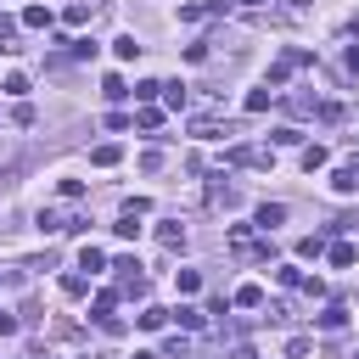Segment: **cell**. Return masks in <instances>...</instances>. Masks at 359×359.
Listing matches in <instances>:
<instances>
[{"label": "cell", "instance_id": "1", "mask_svg": "<svg viewBox=\"0 0 359 359\" xmlns=\"http://www.w3.org/2000/svg\"><path fill=\"white\" fill-rule=\"evenodd\" d=\"M224 241H230V252H236V258H247V264H264V258H269V241H258V236H252V224H230V230H224Z\"/></svg>", "mask_w": 359, "mask_h": 359}, {"label": "cell", "instance_id": "2", "mask_svg": "<svg viewBox=\"0 0 359 359\" xmlns=\"http://www.w3.org/2000/svg\"><path fill=\"white\" fill-rule=\"evenodd\" d=\"M208 17H224V0H185L180 6V22H208Z\"/></svg>", "mask_w": 359, "mask_h": 359}, {"label": "cell", "instance_id": "3", "mask_svg": "<svg viewBox=\"0 0 359 359\" xmlns=\"http://www.w3.org/2000/svg\"><path fill=\"white\" fill-rule=\"evenodd\" d=\"M331 191H337V196H359V157L342 163V168L331 174Z\"/></svg>", "mask_w": 359, "mask_h": 359}, {"label": "cell", "instance_id": "4", "mask_svg": "<svg viewBox=\"0 0 359 359\" xmlns=\"http://www.w3.org/2000/svg\"><path fill=\"white\" fill-rule=\"evenodd\" d=\"M157 247H163V252H185V224H180V219L157 224Z\"/></svg>", "mask_w": 359, "mask_h": 359}, {"label": "cell", "instance_id": "5", "mask_svg": "<svg viewBox=\"0 0 359 359\" xmlns=\"http://www.w3.org/2000/svg\"><path fill=\"white\" fill-rule=\"evenodd\" d=\"M331 241H337L331 230H314V236H303V241H297V258H325V247H331Z\"/></svg>", "mask_w": 359, "mask_h": 359}, {"label": "cell", "instance_id": "6", "mask_svg": "<svg viewBox=\"0 0 359 359\" xmlns=\"http://www.w3.org/2000/svg\"><path fill=\"white\" fill-rule=\"evenodd\" d=\"M353 258H359L353 241H331V247H325V264H331V269H353Z\"/></svg>", "mask_w": 359, "mask_h": 359}, {"label": "cell", "instance_id": "7", "mask_svg": "<svg viewBox=\"0 0 359 359\" xmlns=\"http://www.w3.org/2000/svg\"><path fill=\"white\" fill-rule=\"evenodd\" d=\"M314 325H320V331H342V325H348V309H342V303H325V309L314 314Z\"/></svg>", "mask_w": 359, "mask_h": 359}, {"label": "cell", "instance_id": "8", "mask_svg": "<svg viewBox=\"0 0 359 359\" xmlns=\"http://www.w3.org/2000/svg\"><path fill=\"white\" fill-rule=\"evenodd\" d=\"M73 224V213H62V208H39V230H50V236H62Z\"/></svg>", "mask_w": 359, "mask_h": 359}, {"label": "cell", "instance_id": "9", "mask_svg": "<svg viewBox=\"0 0 359 359\" xmlns=\"http://www.w3.org/2000/svg\"><path fill=\"white\" fill-rule=\"evenodd\" d=\"M275 224H286V202H264V208H258V230L269 236Z\"/></svg>", "mask_w": 359, "mask_h": 359}, {"label": "cell", "instance_id": "10", "mask_svg": "<svg viewBox=\"0 0 359 359\" xmlns=\"http://www.w3.org/2000/svg\"><path fill=\"white\" fill-rule=\"evenodd\" d=\"M135 325H140V331H163V325H168V309H157V303H146V309L135 314Z\"/></svg>", "mask_w": 359, "mask_h": 359}, {"label": "cell", "instance_id": "11", "mask_svg": "<svg viewBox=\"0 0 359 359\" xmlns=\"http://www.w3.org/2000/svg\"><path fill=\"white\" fill-rule=\"evenodd\" d=\"M118 157H123V146H118V140H101V146L90 151V163H95V168H112Z\"/></svg>", "mask_w": 359, "mask_h": 359}, {"label": "cell", "instance_id": "12", "mask_svg": "<svg viewBox=\"0 0 359 359\" xmlns=\"http://www.w3.org/2000/svg\"><path fill=\"white\" fill-rule=\"evenodd\" d=\"M112 56H118V62H135V56H140V39H135V34H118V39H112Z\"/></svg>", "mask_w": 359, "mask_h": 359}, {"label": "cell", "instance_id": "13", "mask_svg": "<svg viewBox=\"0 0 359 359\" xmlns=\"http://www.w3.org/2000/svg\"><path fill=\"white\" fill-rule=\"evenodd\" d=\"M174 320H180L185 331H202V325H208V314H202V309H191V303H180V309H174Z\"/></svg>", "mask_w": 359, "mask_h": 359}, {"label": "cell", "instance_id": "14", "mask_svg": "<svg viewBox=\"0 0 359 359\" xmlns=\"http://www.w3.org/2000/svg\"><path fill=\"white\" fill-rule=\"evenodd\" d=\"M90 17H95V0H73V6H67V22H73V28H84Z\"/></svg>", "mask_w": 359, "mask_h": 359}, {"label": "cell", "instance_id": "15", "mask_svg": "<svg viewBox=\"0 0 359 359\" xmlns=\"http://www.w3.org/2000/svg\"><path fill=\"white\" fill-rule=\"evenodd\" d=\"M325 163H331V151H325L320 140H314V146H303V168H309V174H314V168H325Z\"/></svg>", "mask_w": 359, "mask_h": 359}, {"label": "cell", "instance_id": "16", "mask_svg": "<svg viewBox=\"0 0 359 359\" xmlns=\"http://www.w3.org/2000/svg\"><path fill=\"white\" fill-rule=\"evenodd\" d=\"M62 292H67V297H84V292H90V275H84V269L62 275Z\"/></svg>", "mask_w": 359, "mask_h": 359}, {"label": "cell", "instance_id": "17", "mask_svg": "<svg viewBox=\"0 0 359 359\" xmlns=\"http://www.w3.org/2000/svg\"><path fill=\"white\" fill-rule=\"evenodd\" d=\"M230 303H241V309H264V292L247 280V286H236V297H230Z\"/></svg>", "mask_w": 359, "mask_h": 359}, {"label": "cell", "instance_id": "18", "mask_svg": "<svg viewBox=\"0 0 359 359\" xmlns=\"http://www.w3.org/2000/svg\"><path fill=\"white\" fill-rule=\"evenodd\" d=\"M112 303H118V292H95V309H90V320H112Z\"/></svg>", "mask_w": 359, "mask_h": 359}, {"label": "cell", "instance_id": "19", "mask_svg": "<svg viewBox=\"0 0 359 359\" xmlns=\"http://www.w3.org/2000/svg\"><path fill=\"white\" fill-rule=\"evenodd\" d=\"M22 28H50V11L45 6H22Z\"/></svg>", "mask_w": 359, "mask_h": 359}, {"label": "cell", "instance_id": "20", "mask_svg": "<svg viewBox=\"0 0 359 359\" xmlns=\"http://www.w3.org/2000/svg\"><path fill=\"white\" fill-rule=\"evenodd\" d=\"M101 95H107V101H123V95H129V84H123L118 73H107V79H101Z\"/></svg>", "mask_w": 359, "mask_h": 359}, {"label": "cell", "instance_id": "21", "mask_svg": "<svg viewBox=\"0 0 359 359\" xmlns=\"http://www.w3.org/2000/svg\"><path fill=\"white\" fill-rule=\"evenodd\" d=\"M269 101H275L269 84H264V90H247V112H269Z\"/></svg>", "mask_w": 359, "mask_h": 359}, {"label": "cell", "instance_id": "22", "mask_svg": "<svg viewBox=\"0 0 359 359\" xmlns=\"http://www.w3.org/2000/svg\"><path fill=\"white\" fill-rule=\"evenodd\" d=\"M79 269H90V275H101V269H107V258H101V247H84V252H79Z\"/></svg>", "mask_w": 359, "mask_h": 359}, {"label": "cell", "instance_id": "23", "mask_svg": "<svg viewBox=\"0 0 359 359\" xmlns=\"http://www.w3.org/2000/svg\"><path fill=\"white\" fill-rule=\"evenodd\" d=\"M275 280H280V286H303V280H309V275H303V269H297V264H275Z\"/></svg>", "mask_w": 359, "mask_h": 359}, {"label": "cell", "instance_id": "24", "mask_svg": "<svg viewBox=\"0 0 359 359\" xmlns=\"http://www.w3.org/2000/svg\"><path fill=\"white\" fill-rule=\"evenodd\" d=\"M157 123H163V112H157V107H140V112H135V129H146V135H151Z\"/></svg>", "mask_w": 359, "mask_h": 359}, {"label": "cell", "instance_id": "25", "mask_svg": "<svg viewBox=\"0 0 359 359\" xmlns=\"http://www.w3.org/2000/svg\"><path fill=\"white\" fill-rule=\"evenodd\" d=\"M191 135H202V140H213V135H219V118H208V112H202V118H191Z\"/></svg>", "mask_w": 359, "mask_h": 359}, {"label": "cell", "instance_id": "26", "mask_svg": "<svg viewBox=\"0 0 359 359\" xmlns=\"http://www.w3.org/2000/svg\"><path fill=\"white\" fill-rule=\"evenodd\" d=\"M174 286H180V292H185V297H191V292H196V286H202V275H196V269H174Z\"/></svg>", "mask_w": 359, "mask_h": 359}, {"label": "cell", "instance_id": "27", "mask_svg": "<svg viewBox=\"0 0 359 359\" xmlns=\"http://www.w3.org/2000/svg\"><path fill=\"white\" fill-rule=\"evenodd\" d=\"M163 359H191V342H185V337H168V342H163Z\"/></svg>", "mask_w": 359, "mask_h": 359}, {"label": "cell", "instance_id": "28", "mask_svg": "<svg viewBox=\"0 0 359 359\" xmlns=\"http://www.w3.org/2000/svg\"><path fill=\"white\" fill-rule=\"evenodd\" d=\"M67 56H79V62H90V56H95V39H67Z\"/></svg>", "mask_w": 359, "mask_h": 359}, {"label": "cell", "instance_id": "29", "mask_svg": "<svg viewBox=\"0 0 359 359\" xmlns=\"http://www.w3.org/2000/svg\"><path fill=\"white\" fill-rule=\"evenodd\" d=\"M0 90H6V95H28V73H6Z\"/></svg>", "mask_w": 359, "mask_h": 359}, {"label": "cell", "instance_id": "30", "mask_svg": "<svg viewBox=\"0 0 359 359\" xmlns=\"http://www.w3.org/2000/svg\"><path fill=\"white\" fill-rule=\"evenodd\" d=\"M157 95H163L157 79H140V84H135V101H157Z\"/></svg>", "mask_w": 359, "mask_h": 359}, {"label": "cell", "instance_id": "31", "mask_svg": "<svg viewBox=\"0 0 359 359\" xmlns=\"http://www.w3.org/2000/svg\"><path fill=\"white\" fill-rule=\"evenodd\" d=\"M163 107L180 112V107H185V84H163Z\"/></svg>", "mask_w": 359, "mask_h": 359}, {"label": "cell", "instance_id": "32", "mask_svg": "<svg viewBox=\"0 0 359 359\" xmlns=\"http://www.w3.org/2000/svg\"><path fill=\"white\" fill-rule=\"evenodd\" d=\"M269 140H275V146H297V140H303V129H292V123H280V129H275Z\"/></svg>", "mask_w": 359, "mask_h": 359}, {"label": "cell", "instance_id": "33", "mask_svg": "<svg viewBox=\"0 0 359 359\" xmlns=\"http://www.w3.org/2000/svg\"><path fill=\"white\" fill-rule=\"evenodd\" d=\"M112 230H118L123 241H135V236H140V224H135V213H118V224H112Z\"/></svg>", "mask_w": 359, "mask_h": 359}, {"label": "cell", "instance_id": "34", "mask_svg": "<svg viewBox=\"0 0 359 359\" xmlns=\"http://www.w3.org/2000/svg\"><path fill=\"white\" fill-rule=\"evenodd\" d=\"M123 213H135V219H146V213H151V202H146V196H123Z\"/></svg>", "mask_w": 359, "mask_h": 359}, {"label": "cell", "instance_id": "35", "mask_svg": "<svg viewBox=\"0 0 359 359\" xmlns=\"http://www.w3.org/2000/svg\"><path fill=\"white\" fill-rule=\"evenodd\" d=\"M11 34H17V22L0 11V50H17V45H11Z\"/></svg>", "mask_w": 359, "mask_h": 359}, {"label": "cell", "instance_id": "36", "mask_svg": "<svg viewBox=\"0 0 359 359\" xmlns=\"http://www.w3.org/2000/svg\"><path fill=\"white\" fill-rule=\"evenodd\" d=\"M286 79H292V62H275V67H269V90H275V84H286Z\"/></svg>", "mask_w": 359, "mask_h": 359}, {"label": "cell", "instance_id": "37", "mask_svg": "<svg viewBox=\"0 0 359 359\" xmlns=\"http://www.w3.org/2000/svg\"><path fill=\"white\" fill-rule=\"evenodd\" d=\"M17 331H22V320L17 314H0V337H17Z\"/></svg>", "mask_w": 359, "mask_h": 359}, {"label": "cell", "instance_id": "38", "mask_svg": "<svg viewBox=\"0 0 359 359\" xmlns=\"http://www.w3.org/2000/svg\"><path fill=\"white\" fill-rule=\"evenodd\" d=\"M135 359H163V353H151V348H135Z\"/></svg>", "mask_w": 359, "mask_h": 359}, {"label": "cell", "instance_id": "39", "mask_svg": "<svg viewBox=\"0 0 359 359\" xmlns=\"http://www.w3.org/2000/svg\"><path fill=\"white\" fill-rule=\"evenodd\" d=\"M348 67H353V73H359V45H353V50H348Z\"/></svg>", "mask_w": 359, "mask_h": 359}, {"label": "cell", "instance_id": "40", "mask_svg": "<svg viewBox=\"0 0 359 359\" xmlns=\"http://www.w3.org/2000/svg\"><path fill=\"white\" fill-rule=\"evenodd\" d=\"M236 6H247V11H252V6H264V0H236Z\"/></svg>", "mask_w": 359, "mask_h": 359}, {"label": "cell", "instance_id": "41", "mask_svg": "<svg viewBox=\"0 0 359 359\" xmlns=\"http://www.w3.org/2000/svg\"><path fill=\"white\" fill-rule=\"evenodd\" d=\"M353 359H359V353H353Z\"/></svg>", "mask_w": 359, "mask_h": 359}]
</instances>
